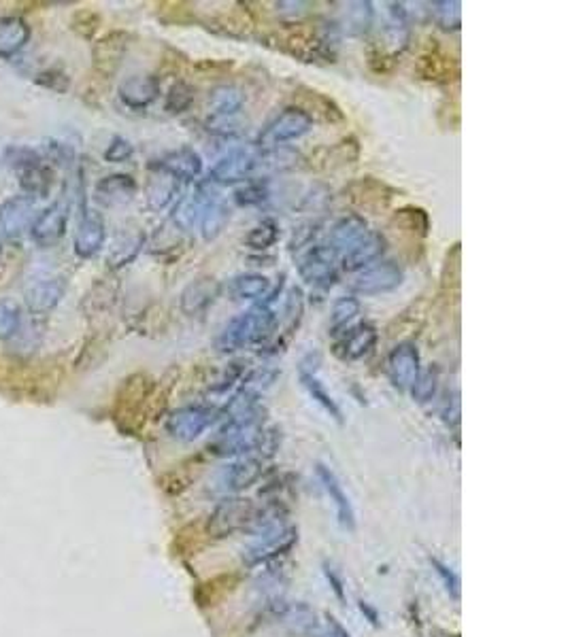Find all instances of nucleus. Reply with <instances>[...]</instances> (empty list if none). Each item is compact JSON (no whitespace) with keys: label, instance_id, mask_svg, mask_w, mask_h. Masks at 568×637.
I'll list each match as a JSON object with an SVG mask.
<instances>
[{"label":"nucleus","instance_id":"nucleus-1","mask_svg":"<svg viewBox=\"0 0 568 637\" xmlns=\"http://www.w3.org/2000/svg\"><path fill=\"white\" fill-rule=\"evenodd\" d=\"M283 281L286 277H281V283L275 289H270V294L253 305L250 311L241 313L239 317L230 319L224 330L217 336L215 347L220 353H233V350L253 347V344L266 342L273 336L277 325H279V300L283 297Z\"/></svg>","mask_w":568,"mask_h":637},{"label":"nucleus","instance_id":"nucleus-2","mask_svg":"<svg viewBox=\"0 0 568 637\" xmlns=\"http://www.w3.org/2000/svg\"><path fill=\"white\" fill-rule=\"evenodd\" d=\"M247 535L250 541L241 551V563L245 569L279 563L298 544V527H294L288 519L269 521Z\"/></svg>","mask_w":568,"mask_h":637},{"label":"nucleus","instance_id":"nucleus-3","mask_svg":"<svg viewBox=\"0 0 568 637\" xmlns=\"http://www.w3.org/2000/svg\"><path fill=\"white\" fill-rule=\"evenodd\" d=\"M224 425L220 432L215 433V438L211 440L209 450L217 457H256V450L264 436V410L262 406H256L247 413L224 416Z\"/></svg>","mask_w":568,"mask_h":637},{"label":"nucleus","instance_id":"nucleus-4","mask_svg":"<svg viewBox=\"0 0 568 637\" xmlns=\"http://www.w3.org/2000/svg\"><path fill=\"white\" fill-rule=\"evenodd\" d=\"M258 504L252 499L233 496L217 499L215 508L211 510L209 519H206V533L213 540H226L236 533L250 532L253 516H256Z\"/></svg>","mask_w":568,"mask_h":637},{"label":"nucleus","instance_id":"nucleus-5","mask_svg":"<svg viewBox=\"0 0 568 637\" xmlns=\"http://www.w3.org/2000/svg\"><path fill=\"white\" fill-rule=\"evenodd\" d=\"M262 474H264L262 460H258V457L253 455L239 457V460L226 463V466H222L215 474H213L206 491L217 499L239 496V493L256 485V482L262 478Z\"/></svg>","mask_w":568,"mask_h":637},{"label":"nucleus","instance_id":"nucleus-6","mask_svg":"<svg viewBox=\"0 0 568 637\" xmlns=\"http://www.w3.org/2000/svg\"><path fill=\"white\" fill-rule=\"evenodd\" d=\"M224 419L220 406H211V404H189L173 410L167 416V433L179 442H194L206 430H211L217 421Z\"/></svg>","mask_w":568,"mask_h":637},{"label":"nucleus","instance_id":"nucleus-7","mask_svg":"<svg viewBox=\"0 0 568 637\" xmlns=\"http://www.w3.org/2000/svg\"><path fill=\"white\" fill-rule=\"evenodd\" d=\"M313 130V115L300 106H288L258 134V149H277L298 141Z\"/></svg>","mask_w":568,"mask_h":637},{"label":"nucleus","instance_id":"nucleus-8","mask_svg":"<svg viewBox=\"0 0 568 637\" xmlns=\"http://www.w3.org/2000/svg\"><path fill=\"white\" fill-rule=\"evenodd\" d=\"M260 177V149L256 145L236 147L228 151L209 172V181L217 186H234Z\"/></svg>","mask_w":568,"mask_h":637},{"label":"nucleus","instance_id":"nucleus-9","mask_svg":"<svg viewBox=\"0 0 568 637\" xmlns=\"http://www.w3.org/2000/svg\"><path fill=\"white\" fill-rule=\"evenodd\" d=\"M405 278L402 268L396 261H379V264L366 266L349 281V289L360 296H379L388 294V291L399 289Z\"/></svg>","mask_w":568,"mask_h":637},{"label":"nucleus","instance_id":"nucleus-10","mask_svg":"<svg viewBox=\"0 0 568 637\" xmlns=\"http://www.w3.org/2000/svg\"><path fill=\"white\" fill-rule=\"evenodd\" d=\"M336 264L339 253L328 245H313L300 255L298 275L313 287L328 289L336 281Z\"/></svg>","mask_w":568,"mask_h":637},{"label":"nucleus","instance_id":"nucleus-11","mask_svg":"<svg viewBox=\"0 0 568 637\" xmlns=\"http://www.w3.org/2000/svg\"><path fill=\"white\" fill-rule=\"evenodd\" d=\"M386 372L394 389L402 393L411 391L419 372H422V359H419L417 344L411 341H402L396 344V347L389 350L386 359Z\"/></svg>","mask_w":568,"mask_h":637},{"label":"nucleus","instance_id":"nucleus-12","mask_svg":"<svg viewBox=\"0 0 568 637\" xmlns=\"http://www.w3.org/2000/svg\"><path fill=\"white\" fill-rule=\"evenodd\" d=\"M69 283L67 278L60 275L53 277H37L28 285L23 291V300H26L28 311L34 314L50 313L62 302V297L67 296Z\"/></svg>","mask_w":568,"mask_h":637},{"label":"nucleus","instance_id":"nucleus-13","mask_svg":"<svg viewBox=\"0 0 568 637\" xmlns=\"http://www.w3.org/2000/svg\"><path fill=\"white\" fill-rule=\"evenodd\" d=\"M316 474H317L319 485L324 487V491H326V496L330 497V502L334 504L336 521H339L341 529H345V532H353V529H356V525H358L356 508H353L352 499H349L345 489H343L339 476L334 474L333 468H328L326 463H322V461L316 463Z\"/></svg>","mask_w":568,"mask_h":637},{"label":"nucleus","instance_id":"nucleus-14","mask_svg":"<svg viewBox=\"0 0 568 637\" xmlns=\"http://www.w3.org/2000/svg\"><path fill=\"white\" fill-rule=\"evenodd\" d=\"M34 200L28 196H11L0 205V241H17L31 228Z\"/></svg>","mask_w":568,"mask_h":637},{"label":"nucleus","instance_id":"nucleus-15","mask_svg":"<svg viewBox=\"0 0 568 637\" xmlns=\"http://www.w3.org/2000/svg\"><path fill=\"white\" fill-rule=\"evenodd\" d=\"M69 223V205L64 200H56L50 208H45L39 217L32 219L31 236L41 247L56 245L67 234Z\"/></svg>","mask_w":568,"mask_h":637},{"label":"nucleus","instance_id":"nucleus-16","mask_svg":"<svg viewBox=\"0 0 568 637\" xmlns=\"http://www.w3.org/2000/svg\"><path fill=\"white\" fill-rule=\"evenodd\" d=\"M151 170H160L164 175L177 178V181H197L203 175V158L192 147H179L175 151L164 153L156 162H151Z\"/></svg>","mask_w":568,"mask_h":637},{"label":"nucleus","instance_id":"nucleus-17","mask_svg":"<svg viewBox=\"0 0 568 637\" xmlns=\"http://www.w3.org/2000/svg\"><path fill=\"white\" fill-rule=\"evenodd\" d=\"M106 241V225L105 219L98 213L84 208V215L77 225L73 238V251L79 259H92L100 249L105 247Z\"/></svg>","mask_w":568,"mask_h":637},{"label":"nucleus","instance_id":"nucleus-18","mask_svg":"<svg viewBox=\"0 0 568 637\" xmlns=\"http://www.w3.org/2000/svg\"><path fill=\"white\" fill-rule=\"evenodd\" d=\"M120 103L133 111H143L160 96V81L153 75H130L117 87Z\"/></svg>","mask_w":568,"mask_h":637},{"label":"nucleus","instance_id":"nucleus-19","mask_svg":"<svg viewBox=\"0 0 568 637\" xmlns=\"http://www.w3.org/2000/svg\"><path fill=\"white\" fill-rule=\"evenodd\" d=\"M222 296V283L213 277H198L192 283L186 285L181 291V311L188 317H198L206 308L215 305L217 297Z\"/></svg>","mask_w":568,"mask_h":637},{"label":"nucleus","instance_id":"nucleus-20","mask_svg":"<svg viewBox=\"0 0 568 637\" xmlns=\"http://www.w3.org/2000/svg\"><path fill=\"white\" fill-rule=\"evenodd\" d=\"M379 333L377 327L371 323H360L352 327L339 342L334 344V355L343 361H358L364 359L377 347Z\"/></svg>","mask_w":568,"mask_h":637},{"label":"nucleus","instance_id":"nucleus-21","mask_svg":"<svg viewBox=\"0 0 568 637\" xmlns=\"http://www.w3.org/2000/svg\"><path fill=\"white\" fill-rule=\"evenodd\" d=\"M213 200V196L209 194L206 186H197L192 192H188L186 196H181L179 200L175 202L173 206V219L175 228H179L183 232L194 230L200 223V217H203L205 208L209 206V202Z\"/></svg>","mask_w":568,"mask_h":637},{"label":"nucleus","instance_id":"nucleus-22","mask_svg":"<svg viewBox=\"0 0 568 637\" xmlns=\"http://www.w3.org/2000/svg\"><path fill=\"white\" fill-rule=\"evenodd\" d=\"M137 181L126 172H115V175L103 177L94 186V198L105 206H122L128 205L137 196Z\"/></svg>","mask_w":568,"mask_h":637},{"label":"nucleus","instance_id":"nucleus-23","mask_svg":"<svg viewBox=\"0 0 568 637\" xmlns=\"http://www.w3.org/2000/svg\"><path fill=\"white\" fill-rule=\"evenodd\" d=\"M386 253V238L379 232H366L362 241L356 242L349 251L343 255L341 268L345 272H360L366 266L377 261L381 255Z\"/></svg>","mask_w":568,"mask_h":637},{"label":"nucleus","instance_id":"nucleus-24","mask_svg":"<svg viewBox=\"0 0 568 637\" xmlns=\"http://www.w3.org/2000/svg\"><path fill=\"white\" fill-rule=\"evenodd\" d=\"M369 232V223L360 213H347V215L339 217L330 228V245L336 253L349 251L356 242L362 241Z\"/></svg>","mask_w":568,"mask_h":637},{"label":"nucleus","instance_id":"nucleus-25","mask_svg":"<svg viewBox=\"0 0 568 637\" xmlns=\"http://www.w3.org/2000/svg\"><path fill=\"white\" fill-rule=\"evenodd\" d=\"M31 41V26L17 15L0 17V59H11Z\"/></svg>","mask_w":568,"mask_h":637},{"label":"nucleus","instance_id":"nucleus-26","mask_svg":"<svg viewBox=\"0 0 568 637\" xmlns=\"http://www.w3.org/2000/svg\"><path fill=\"white\" fill-rule=\"evenodd\" d=\"M372 22H375L372 3H369V0H356V3H349L347 9L343 11V17L336 23V28H339V32L349 34V37H364L372 28Z\"/></svg>","mask_w":568,"mask_h":637},{"label":"nucleus","instance_id":"nucleus-27","mask_svg":"<svg viewBox=\"0 0 568 637\" xmlns=\"http://www.w3.org/2000/svg\"><path fill=\"white\" fill-rule=\"evenodd\" d=\"M177 194H179V181L173 177L164 175V172L153 170V175L145 189L147 206L156 213L164 211V208L170 206L177 200Z\"/></svg>","mask_w":568,"mask_h":637},{"label":"nucleus","instance_id":"nucleus-28","mask_svg":"<svg viewBox=\"0 0 568 637\" xmlns=\"http://www.w3.org/2000/svg\"><path fill=\"white\" fill-rule=\"evenodd\" d=\"M209 117H230L239 115L243 105H245V94L236 86H217L209 94Z\"/></svg>","mask_w":568,"mask_h":637},{"label":"nucleus","instance_id":"nucleus-29","mask_svg":"<svg viewBox=\"0 0 568 637\" xmlns=\"http://www.w3.org/2000/svg\"><path fill=\"white\" fill-rule=\"evenodd\" d=\"M281 623L288 624L289 631H294V633H298L303 637H316L324 631L322 623H319V618L316 614V610H313L309 604H305V601H296V604H289L286 616H283Z\"/></svg>","mask_w":568,"mask_h":637},{"label":"nucleus","instance_id":"nucleus-30","mask_svg":"<svg viewBox=\"0 0 568 637\" xmlns=\"http://www.w3.org/2000/svg\"><path fill=\"white\" fill-rule=\"evenodd\" d=\"M270 281L264 275H256V272H247V275H239L230 281V296L236 302H260L270 294Z\"/></svg>","mask_w":568,"mask_h":637},{"label":"nucleus","instance_id":"nucleus-31","mask_svg":"<svg viewBox=\"0 0 568 637\" xmlns=\"http://www.w3.org/2000/svg\"><path fill=\"white\" fill-rule=\"evenodd\" d=\"M17 178H20V187L23 196H28V198L32 200L47 198L53 186V170L45 162L34 164L17 172Z\"/></svg>","mask_w":568,"mask_h":637},{"label":"nucleus","instance_id":"nucleus-32","mask_svg":"<svg viewBox=\"0 0 568 637\" xmlns=\"http://www.w3.org/2000/svg\"><path fill=\"white\" fill-rule=\"evenodd\" d=\"M145 247V234L143 232H130V234H124L115 241V245L111 247L109 255H106V264H109L111 270H120V268H126L128 264H133L137 259V255L141 253V249Z\"/></svg>","mask_w":568,"mask_h":637},{"label":"nucleus","instance_id":"nucleus-33","mask_svg":"<svg viewBox=\"0 0 568 637\" xmlns=\"http://www.w3.org/2000/svg\"><path fill=\"white\" fill-rule=\"evenodd\" d=\"M300 385L305 387V391L309 393V397L317 404L319 408L326 413L330 419H334L339 425L345 423V416H343V410L339 404L330 393L326 391V387L322 385V380L316 377V372H300Z\"/></svg>","mask_w":568,"mask_h":637},{"label":"nucleus","instance_id":"nucleus-34","mask_svg":"<svg viewBox=\"0 0 568 637\" xmlns=\"http://www.w3.org/2000/svg\"><path fill=\"white\" fill-rule=\"evenodd\" d=\"M230 222V208L224 205L222 200L213 198L209 202V206L205 208L203 217H200V234H203L205 241H215L217 236L226 230V225Z\"/></svg>","mask_w":568,"mask_h":637},{"label":"nucleus","instance_id":"nucleus-35","mask_svg":"<svg viewBox=\"0 0 568 637\" xmlns=\"http://www.w3.org/2000/svg\"><path fill=\"white\" fill-rule=\"evenodd\" d=\"M277 241H279V223L275 219H262V222L247 232V236L243 238V245L252 249V251H266Z\"/></svg>","mask_w":568,"mask_h":637},{"label":"nucleus","instance_id":"nucleus-36","mask_svg":"<svg viewBox=\"0 0 568 637\" xmlns=\"http://www.w3.org/2000/svg\"><path fill=\"white\" fill-rule=\"evenodd\" d=\"M428 7L432 20L445 32H455L463 26V5L458 0H441V3H430Z\"/></svg>","mask_w":568,"mask_h":637},{"label":"nucleus","instance_id":"nucleus-37","mask_svg":"<svg viewBox=\"0 0 568 637\" xmlns=\"http://www.w3.org/2000/svg\"><path fill=\"white\" fill-rule=\"evenodd\" d=\"M269 568V565H266ZM288 574L283 571V568L279 565V568H269V569H262L260 571V576L256 578V591L262 595V601L264 599H270V597H281L283 591H286V587H288Z\"/></svg>","mask_w":568,"mask_h":637},{"label":"nucleus","instance_id":"nucleus-38","mask_svg":"<svg viewBox=\"0 0 568 637\" xmlns=\"http://www.w3.org/2000/svg\"><path fill=\"white\" fill-rule=\"evenodd\" d=\"M270 198V186L266 178H252L234 192V202L239 206H260Z\"/></svg>","mask_w":568,"mask_h":637},{"label":"nucleus","instance_id":"nucleus-39","mask_svg":"<svg viewBox=\"0 0 568 637\" xmlns=\"http://www.w3.org/2000/svg\"><path fill=\"white\" fill-rule=\"evenodd\" d=\"M392 223L399 225L402 232H411V234H416V236H426L428 234V228H430L428 215H426L422 208H413V206H407V208H400V211H396Z\"/></svg>","mask_w":568,"mask_h":637},{"label":"nucleus","instance_id":"nucleus-40","mask_svg":"<svg viewBox=\"0 0 568 637\" xmlns=\"http://www.w3.org/2000/svg\"><path fill=\"white\" fill-rule=\"evenodd\" d=\"M360 314V300L353 296H343L333 305V313H330V330L336 333L339 330H345L347 323H352Z\"/></svg>","mask_w":568,"mask_h":637},{"label":"nucleus","instance_id":"nucleus-41","mask_svg":"<svg viewBox=\"0 0 568 637\" xmlns=\"http://www.w3.org/2000/svg\"><path fill=\"white\" fill-rule=\"evenodd\" d=\"M194 103V87L186 81H175L164 98V111L169 115H181Z\"/></svg>","mask_w":568,"mask_h":637},{"label":"nucleus","instance_id":"nucleus-42","mask_svg":"<svg viewBox=\"0 0 568 637\" xmlns=\"http://www.w3.org/2000/svg\"><path fill=\"white\" fill-rule=\"evenodd\" d=\"M3 159H5V164H7L9 168H14L15 172L28 168V166L43 164V156H41L39 151H34L32 147H26V145L7 147L3 153Z\"/></svg>","mask_w":568,"mask_h":637},{"label":"nucleus","instance_id":"nucleus-43","mask_svg":"<svg viewBox=\"0 0 568 637\" xmlns=\"http://www.w3.org/2000/svg\"><path fill=\"white\" fill-rule=\"evenodd\" d=\"M436 387H439V368L430 366L419 372L416 385L411 387V396L417 404L430 402L436 396Z\"/></svg>","mask_w":568,"mask_h":637},{"label":"nucleus","instance_id":"nucleus-44","mask_svg":"<svg viewBox=\"0 0 568 637\" xmlns=\"http://www.w3.org/2000/svg\"><path fill=\"white\" fill-rule=\"evenodd\" d=\"M428 563L432 571L436 574V578L441 580L443 588H445V593L449 595V599L452 601H460V593H463V588H460V576L455 574V571L449 568L445 561H441L439 557H428Z\"/></svg>","mask_w":568,"mask_h":637},{"label":"nucleus","instance_id":"nucleus-45","mask_svg":"<svg viewBox=\"0 0 568 637\" xmlns=\"http://www.w3.org/2000/svg\"><path fill=\"white\" fill-rule=\"evenodd\" d=\"M22 314L14 302H0V341H9L20 332Z\"/></svg>","mask_w":568,"mask_h":637},{"label":"nucleus","instance_id":"nucleus-46","mask_svg":"<svg viewBox=\"0 0 568 637\" xmlns=\"http://www.w3.org/2000/svg\"><path fill=\"white\" fill-rule=\"evenodd\" d=\"M206 130H209L211 134L222 136V139H233L243 130V122L239 119V115H230V117H206L205 122Z\"/></svg>","mask_w":568,"mask_h":637},{"label":"nucleus","instance_id":"nucleus-47","mask_svg":"<svg viewBox=\"0 0 568 637\" xmlns=\"http://www.w3.org/2000/svg\"><path fill=\"white\" fill-rule=\"evenodd\" d=\"M133 156H134V145L128 139H124V136H114L103 153L105 162L109 164H124Z\"/></svg>","mask_w":568,"mask_h":637},{"label":"nucleus","instance_id":"nucleus-48","mask_svg":"<svg viewBox=\"0 0 568 637\" xmlns=\"http://www.w3.org/2000/svg\"><path fill=\"white\" fill-rule=\"evenodd\" d=\"M34 81H37L41 87L51 89V92H58V94L67 92L69 86H70L69 75L64 73V70H60V68H45V70H41V73H39L37 77H34Z\"/></svg>","mask_w":568,"mask_h":637},{"label":"nucleus","instance_id":"nucleus-49","mask_svg":"<svg viewBox=\"0 0 568 637\" xmlns=\"http://www.w3.org/2000/svg\"><path fill=\"white\" fill-rule=\"evenodd\" d=\"M322 574H324V578H326L328 588L333 591L336 601H339L341 605H345L347 604V587H345V580H343L341 571L336 569L333 563L324 561L322 563Z\"/></svg>","mask_w":568,"mask_h":637},{"label":"nucleus","instance_id":"nucleus-50","mask_svg":"<svg viewBox=\"0 0 568 637\" xmlns=\"http://www.w3.org/2000/svg\"><path fill=\"white\" fill-rule=\"evenodd\" d=\"M441 416L445 421L447 427L460 425V393H447V400L441 404Z\"/></svg>","mask_w":568,"mask_h":637},{"label":"nucleus","instance_id":"nucleus-51","mask_svg":"<svg viewBox=\"0 0 568 637\" xmlns=\"http://www.w3.org/2000/svg\"><path fill=\"white\" fill-rule=\"evenodd\" d=\"M316 234H317V223L309 222V223L298 225V228H294L292 241H289V249H292V251H294V249L298 251V249H303V247L309 245L311 238L316 236Z\"/></svg>","mask_w":568,"mask_h":637},{"label":"nucleus","instance_id":"nucleus-52","mask_svg":"<svg viewBox=\"0 0 568 637\" xmlns=\"http://www.w3.org/2000/svg\"><path fill=\"white\" fill-rule=\"evenodd\" d=\"M47 151H50V156L56 159V162H60V164L73 162V159H75V149H73V145H69V142L50 141V142H47Z\"/></svg>","mask_w":568,"mask_h":637},{"label":"nucleus","instance_id":"nucleus-53","mask_svg":"<svg viewBox=\"0 0 568 637\" xmlns=\"http://www.w3.org/2000/svg\"><path fill=\"white\" fill-rule=\"evenodd\" d=\"M358 612L362 614V618L371 624V627L381 629V624H383L381 612H379L375 604H371V601H366V599H358Z\"/></svg>","mask_w":568,"mask_h":637},{"label":"nucleus","instance_id":"nucleus-54","mask_svg":"<svg viewBox=\"0 0 568 637\" xmlns=\"http://www.w3.org/2000/svg\"><path fill=\"white\" fill-rule=\"evenodd\" d=\"M324 618H326V633H328V637H352V633H349V629L334 614H330V612H328V614L324 616Z\"/></svg>","mask_w":568,"mask_h":637},{"label":"nucleus","instance_id":"nucleus-55","mask_svg":"<svg viewBox=\"0 0 568 637\" xmlns=\"http://www.w3.org/2000/svg\"><path fill=\"white\" fill-rule=\"evenodd\" d=\"M0 249H3V247H0Z\"/></svg>","mask_w":568,"mask_h":637}]
</instances>
